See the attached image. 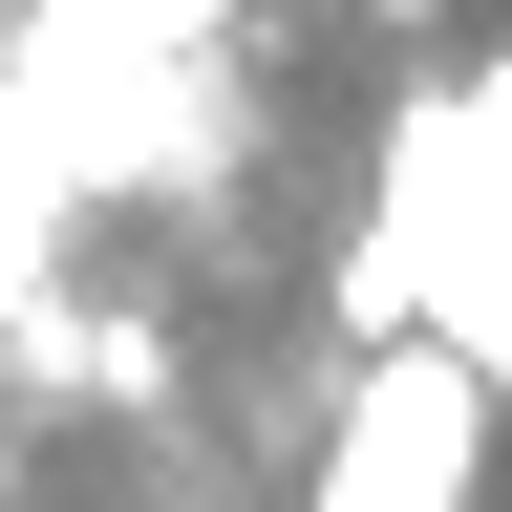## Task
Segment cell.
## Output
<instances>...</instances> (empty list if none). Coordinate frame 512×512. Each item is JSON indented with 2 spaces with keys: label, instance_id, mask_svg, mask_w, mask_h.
I'll use <instances>...</instances> for the list:
<instances>
[{
  "label": "cell",
  "instance_id": "obj_1",
  "mask_svg": "<svg viewBox=\"0 0 512 512\" xmlns=\"http://www.w3.org/2000/svg\"><path fill=\"white\" fill-rule=\"evenodd\" d=\"M342 320H363V342H470V363L512 384V43H491L448 107H406L384 214H363V256H342Z\"/></svg>",
  "mask_w": 512,
  "mask_h": 512
},
{
  "label": "cell",
  "instance_id": "obj_4",
  "mask_svg": "<svg viewBox=\"0 0 512 512\" xmlns=\"http://www.w3.org/2000/svg\"><path fill=\"white\" fill-rule=\"evenodd\" d=\"M22 256H43V214H0V299H22Z\"/></svg>",
  "mask_w": 512,
  "mask_h": 512
},
{
  "label": "cell",
  "instance_id": "obj_5",
  "mask_svg": "<svg viewBox=\"0 0 512 512\" xmlns=\"http://www.w3.org/2000/svg\"><path fill=\"white\" fill-rule=\"evenodd\" d=\"M363 22H448V0H363Z\"/></svg>",
  "mask_w": 512,
  "mask_h": 512
},
{
  "label": "cell",
  "instance_id": "obj_2",
  "mask_svg": "<svg viewBox=\"0 0 512 512\" xmlns=\"http://www.w3.org/2000/svg\"><path fill=\"white\" fill-rule=\"evenodd\" d=\"M214 22H235V0H43L22 64H0V214H64V192L171 107V64Z\"/></svg>",
  "mask_w": 512,
  "mask_h": 512
},
{
  "label": "cell",
  "instance_id": "obj_3",
  "mask_svg": "<svg viewBox=\"0 0 512 512\" xmlns=\"http://www.w3.org/2000/svg\"><path fill=\"white\" fill-rule=\"evenodd\" d=\"M491 406H512V384H491L470 342H363V384H342V427H320L299 512H470Z\"/></svg>",
  "mask_w": 512,
  "mask_h": 512
}]
</instances>
